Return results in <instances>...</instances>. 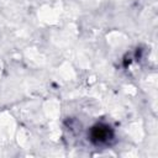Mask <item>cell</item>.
<instances>
[{
  "label": "cell",
  "instance_id": "obj_1",
  "mask_svg": "<svg viewBox=\"0 0 158 158\" xmlns=\"http://www.w3.org/2000/svg\"><path fill=\"white\" fill-rule=\"evenodd\" d=\"M114 138H115L114 130L106 123H96L89 131L90 142L98 147L110 146L114 142Z\"/></svg>",
  "mask_w": 158,
  "mask_h": 158
}]
</instances>
